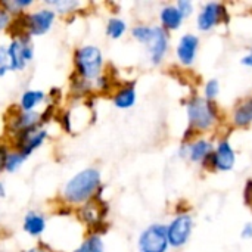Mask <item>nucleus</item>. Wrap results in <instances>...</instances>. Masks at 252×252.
<instances>
[{"label": "nucleus", "mask_w": 252, "mask_h": 252, "mask_svg": "<svg viewBox=\"0 0 252 252\" xmlns=\"http://www.w3.org/2000/svg\"><path fill=\"white\" fill-rule=\"evenodd\" d=\"M105 251V245L102 238L97 233L90 235L77 250L72 252H103Z\"/></svg>", "instance_id": "a211bd4d"}, {"label": "nucleus", "mask_w": 252, "mask_h": 252, "mask_svg": "<svg viewBox=\"0 0 252 252\" xmlns=\"http://www.w3.org/2000/svg\"><path fill=\"white\" fill-rule=\"evenodd\" d=\"M10 71H22L34 58V47L28 34L15 35L6 47Z\"/></svg>", "instance_id": "7ed1b4c3"}, {"label": "nucleus", "mask_w": 252, "mask_h": 252, "mask_svg": "<svg viewBox=\"0 0 252 252\" xmlns=\"http://www.w3.org/2000/svg\"><path fill=\"white\" fill-rule=\"evenodd\" d=\"M10 71L9 68V58H7V50L4 46H0V77L6 75V72Z\"/></svg>", "instance_id": "b1692460"}, {"label": "nucleus", "mask_w": 252, "mask_h": 252, "mask_svg": "<svg viewBox=\"0 0 252 252\" xmlns=\"http://www.w3.org/2000/svg\"><path fill=\"white\" fill-rule=\"evenodd\" d=\"M235 164L233 149L227 142H221L219 145L217 154L214 155V165L220 170H230Z\"/></svg>", "instance_id": "f8f14e48"}, {"label": "nucleus", "mask_w": 252, "mask_h": 252, "mask_svg": "<svg viewBox=\"0 0 252 252\" xmlns=\"http://www.w3.org/2000/svg\"><path fill=\"white\" fill-rule=\"evenodd\" d=\"M177 9L182 12V15H189L190 10H192V4L189 1H180L179 6H177Z\"/></svg>", "instance_id": "cd10ccee"}, {"label": "nucleus", "mask_w": 252, "mask_h": 252, "mask_svg": "<svg viewBox=\"0 0 252 252\" xmlns=\"http://www.w3.org/2000/svg\"><path fill=\"white\" fill-rule=\"evenodd\" d=\"M242 236L244 238H252V224H247L245 227H244V230H242Z\"/></svg>", "instance_id": "c85d7f7f"}, {"label": "nucleus", "mask_w": 252, "mask_h": 252, "mask_svg": "<svg viewBox=\"0 0 252 252\" xmlns=\"http://www.w3.org/2000/svg\"><path fill=\"white\" fill-rule=\"evenodd\" d=\"M210 152H211V143L204 142V140L196 142L195 145L190 146V158H192V161H199V159L208 157Z\"/></svg>", "instance_id": "412c9836"}, {"label": "nucleus", "mask_w": 252, "mask_h": 252, "mask_svg": "<svg viewBox=\"0 0 252 252\" xmlns=\"http://www.w3.org/2000/svg\"><path fill=\"white\" fill-rule=\"evenodd\" d=\"M126 30H127V25L120 18H111L106 24V34L114 40L120 38L126 32Z\"/></svg>", "instance_id": "6ab92c4d"}, {"label": "nucleus", "mask_w": 252, "mask_h": 252, "mask_svg": "<svg viewBox=\"0 0 252 252\" xmlns=\"http://www.w3.org/2000/svg\"><path fill=\"white\" fill-rule=\"evenodd\" d=\"M205 93H207V97H214L219 94V83L216 80H211L207 87H205Z\"/></svg>", "instance_id": "a878e982"}, {"label": "nucleus", "mask_w": 252, "mask_h": 252, "mask_svg": "<svg viewBox=\"0 0 252 252\" xmlns=\"http://www.w3.org/2000/svg\"><path fill=\"white\" fill-rule=\"evenodd\" d=\"M220 15H221V6L220 4H217V3L207 4L198 18L199 28L201 30H210L220 19Z\"/></svg>", "instance_id": "ddd939ff"}, {"label": "nucleus", "mask_w": 252, "mask_h": 252, "mask_svg": "<svg viewBox=\"0 0 252 252\" xmlns=\"http://www.w3.org/2000/svg\"><path fill=\"white\" fill-rule=\"evenodd\" d=\"M189 118L192 126H195L196 128H208L214 121V112L210 102L199 97L193 99L189 105Z\"/></svg>", "instance_id": "0eeeda50"}, {"label": "nucleus", "mask_w": 252, "mask_h": 252, "mask_svg": "<svg viewBox=\"0 0 252 252\" xmlns=\"http://www.w3.org/2000/svg\"><path fill=\"white\" fill-rule=\"evenodd\" d=\"M235 121L239 126H245L252 121V97L250 100H247L245 103H242L235 114Z\"/></svg>", "instance_id": "aec40b11"}, {"label": "nucleus", "mask_w": 252, "mask_h": 252, "mask_svg": "<svg viewBox=\"0 0 252 252\" xmlns=\"http://www.w3.org/2000/svg\"><path fill=\"white\" fill-rule=\"evenodd\" d=\"M56 18V12L50 7L38 9L37 12L28 13L24 16V24H25V31L30 37L32 35H43L49 32L53 27Z\"/></svg>", "instance_id": "20e7f679"}, {"label": "nucleus", "mask_w": 252, "mask_h": 252, "mask_svg": "<svg viewBox=\"0 0 252 252\" xmlns=\"http://www.w3.org/2000/svg\"><path fill=\"white\" fill-rule=\"evenodd\" d=\"M134 102H136V92L133 86L123 87L114 94V103L120 109H128L134 105Z\"/></svg>", "instance_id": "2eb2a0df"}, {"label": "nucleus", "mask_w": 252, "mask_h": 252, "mask_svg": "<svg viewBox=\"0 0 252 252\" xmlns=\"http://www.w3.org/2000/svg\"><path fill=\"white\" fill-rule=\"evenodd\" d=\"M15 136H16L15 137L16 151L22 152L28 158L35 149H38L44 143V140L47 139V131L41 126H37L28 130H22Z\"/></svg>", "instance_id": "423d86ee"}, {"label": "nucleus", "mask_w": 252, "mask_h": 252, "mask_svg": "<svg viewBox=\"0 0 252 252\" xmlns=\"http://www.w3.org/2000/svg\"><path fill=\"white\" fill-rule=\"evenodd\" d=\"M152 27H146V25H137L133 28V37L136 40H139L140 43H146L149 35H151Z\"/></svg>", "instance_id": "5701e85b"}, {"label": "nucleus", "mask_w": 252, "mask_h": 252, "mask_svg": "<svg viewBox=\"0 0 252 252\" xmlns=\"http://www.w3.org/2000/svg\"><path fill=\"white\" fill-rule=\"evenodd\" d=\"M27 157L19 152V151H7L4 161H3V170L7 173H15L16 170H19V167L25 162Z\"/></svg>", "instance_id": "f3484780"}, {"label": "nucleus", "mask_w": 252, "mask_h": 252, "mask_svg": "<svg viewBox=\"0 0 252 252\" xmlns=\"http://www.w3.org/2000/svg\"><path fill=\"white\" fill-rule=\"evenodd\" d=\"M196 47H198V38L192 34L185 35L177 47V55L180 58V61L183 63H190L195 58L196 53Z\"/></svg>", "instance_id": "9b49d317"}, {"label": "nucleus", "mask_w": 252, "mask_h": 252, "mask_svg": "<svg viewBox=\"0 0 252 252\" xmlns=\"http://www.w3.org/2000/svg\"><path fill=\"white\" fill-rule=\"evenodd\" d=\"M168 245L167 227L162 224L149 226L139 239L140 252H165Z\"/></svg>", "instance_id": "39448f33"}, {"label": "nucleus", "mask_w": 252, "mask_h": 252, "mask_svg": "<svg viewBox=\"0 0 252 252\" xmlns=\"http://www.w3.org/2000/svg\"><path fill=\"white\" fill-rule=\"evenodd\" d=\"M74 62H75L77 75L87 83L96 81L102 75L103 56L97 46L87 44L77 49Z\"/></svg>", "instance_id": "f03ea898"}, {"label": "nucleus", "mask_w": 252, "mask_h": 252, "mask_svg": "<svg viewBox=\"0 0 252 252\" xmlns=\"http://www.w3.org/2000/svg\"><path fill=\"white\" fill-rule=\"evenodd\" d=\"M182 19H183V15L176 6H167L161 12V21H162L164 27H167V28H171V30L179 28Z\"/></svg>", "instance_id": "dca6fc26"}, {"label": "nucleus", "mask_w": 252, "mask_h": 252, "mask_svg": "<svg viewBox=\"0 0 252 252\" xmlns=\"http://www.w3.org/2000/svg\"><path fill=\"white\" fill-rule=\"evenodd\" d=\"M242 62H244L245 65H250V66H252V53L250 55V56L244 58V59H242Z\"/></svg>", "instance_id": "7c9ffc66"}, {"label": "nucleus", "mask_w": 252, "mask_h": 252, "mask_svg": "<svg viewBox=\"0 0 252 252\" xmlns=\"http://www.w3.org/2000/svg\"><path fill=\"white\" fill-rule=\"evenodd\" d=\"M46 99L44 92L41 90H27L21 94L19 99V109L22 112H32L35 106H38Z\"/></svg>", "instance_id": "4468645a"}, {"label": "nucleus", "mask_w": 252, "mask_h": 252, "mask_svg": "<svg viewBox=\"0 0 252 252\" xmlns=\"http://www.w3.org/2000/svg\"><path fill=\"white\" fill-rule=\"evenodd\" d=\"M151 52V58L154 63H159L167 52V34L159 27H152L151 35L145 43Z\"/></svg>", "instance_id": "1a4fd4ad"}, {"label": "nucleus", "mask_w": 252, "mask_h": 252, "mask_svg": "<svg viewBox=\"0 0 252 252\" xmlns=\"http://www.w3.org/2000/svg\"><path fill=\"white\" fill-rule=\"evenodd\" d=\"M4 196H6L4 185H3V182H0V198H4Z\"/></svg>", "instance_id": "2f4dec72"}, {"label": "nucleus", "mask_w": 252, "mask_h": 252, "mask_svg": "<svg viewBox=\"0 0 252 252\" xmlns=\"http://www.w3.org/2000/svg\"><path fill=\"white\" fill-rule=\"evenodd\" d=\"M192 230V220L189 216H180L177 217L168 227H167V238L168 242L173 247H182Z\"/></svg>", "instance_id": "6e6552de"}, {"label": "nucleus", "mask_w": 252, "mask_h": 252, "mask_svg": "<svg viewBox=\"0 0 252 252\" xmlns=\"http://www.w3.org/2000/svg\"><path fill=\"white\" fill-rule=\"evenodd\" d=\"M22 227H24L25 233L37 238V236L43 235V232L46 230V219L38 211H28L24 217Z\"/></svg>", "instance_id": "9d476101"}, {"label": "nucleus", "mask_w": 252, "mask_h": 252, "mask_svg": "<svg viewBox=\"0 0 252 252\" xmlns=\"http://www.w3.org/2000/svg\"><path fill=\"white\" fill-rule=\"evenodd\" d=\"M27 252H53V251H50V250H46V248H40V247H35V248H31V250H28Z\"/></svg>", "instance_id": "c756f323"}, {"label": "nucleus", "mask_w": 252, "mask_h": 252, "mask_svg": "<svg viewBox=\"0 0 252 252\" xmlns=\"http://www.w3.org/2000/svg\"><path fill=\"white\" fill-rule=\"evenodd\" d=\"M46 4L58 13H71L74 12L80 3L77 1H69V0H59V1H46Z\"/></svg>", "instance_id": "4be33fe9"}, {"label": "nucleus", "mask_w": 252, "mask_h": 252, "mask_svg": "<svg viewBox=\"0 0 252 252\" xmlns=\"http://www.w3.org/2000/svg\"><path fill=\"white\" fill-rule=\"evenodd\" d=\"M100 189V173L96 168H86L71 177L63 188V199L71 205H81L92 201Z\"/></svg>", "instance_id": "f257e3e1"}, {"label": "nucleus", "mask_w": 252, "mask_h": 252, "mask_svg": "<svg viewBox=\"0 0 252 252\" xmlns=\"http://www.w3.org/2000/svg\"><path fill=\"white\" fill-rule=\"evenodd\" d=\"M244 196H245V202H247L248 205H251L252 204V180H250V182L247 183Z\"/></svg>", "instance_id": "bb28decb"}, {"label": "nucleus", "mask_w": 252, "mask_h": 252, "mask_svg": "<svg viewBox=\"0 0 252 252\" xmlns=\"http://www.w3.org/2000/svg\"><path fill=\"white\" fill-rule=\"evenodd\" d=\"M10 18H12V15L0 4V31L10 25Z\"/></svg>", "instance_id": "393cba45"}]
</instances>
